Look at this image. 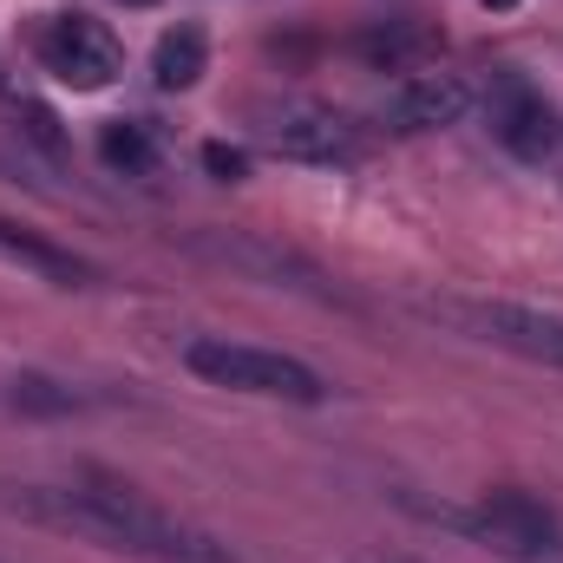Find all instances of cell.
<instances>
[{"instance_id":"1","label":"cell","mask_w":563,"mask_h":563,"mask_svg":"<svg viewBox=\"0 0 563 563\" xmlns=\"http://www.w3.org/2000/svg\"><path fill=\"white\" fill-rule=\"evenodd\" d=\"M20 518L33 525H53V531H73L99 551H119V558H151V563H236V551L223 538H210L203 525L151 505L132 485H112V478H73V485H20L7 498Z\"/></svg>"},{"instance_id":"2","label":"cell","mask_w":563,"mask_h":563,"mask_svg":"<svg viewBox=\"0 0 563 563\" xmlns=\"http://www.w3.org/2000/svg\"><path fill=\"white\" fill-rule=\"evenodd\" d=\"M184 367L210 387H230V394H256V400H288V407H321L328 400V380L276 347H250V341H230V334H190L184 341Z\"/></svg>"},{"instance_id":"3","label":"cell","mask_w":563,"mask_h":563,"mask_svg":"<svg viewBox=\"0 0 563 563\" xmlns=\"http://www.w3.org/2000/svg\"><path fill=\"white\" fill-rule=\"evenodd\" d=\"M426 321L465 334V341H492L505 354L563 367V314L551 308H525V301H478V295H413Z\"/></svg>"},{"instance_id":"4","label":"cell","mask_w":563,"mask_h":563,"mask_svg":"<svg viewBox=\"0 0 563 563\" xmlns=\"http://www.w3.org/2000/svg\"><path fill=\"white\" fill-rule=\"evenodd\" d=\"M250 139L276 157H295V164H361L367 157V139L347 112L321 106V99H301V92H282V99H263L250 106Z\"/></svg>"},{"instance_id":"5","label":"cell","mask_w":563,"mask_h":563,"mask_svg":"<svg viewBox=\"0 0 563 563\" xmlns=\"http://www.w3.org/2000/svg\"><path fill=\"white\" fill-rule=\"evenodd\" d=\"M413 511L432 518V525H452V531L478 538V544H492L498 558H511V563H558L563 558L558 511L544 498H531V492H485L478 511H439V505H413Z\"/></svg>"},{"instance_id":"6","label":"cell","mask_w":563,"mask_h":563,"mask_svg":"<svg viewBox=\"0 0 563 563\" xmlns=\"http://www.w3.org/2000/svg\"><path fill=\"white\" fill-rule=\"evenodd\" d=\"M40 66H46L59 86H73V92H106L125 59H119V40H112L99 20H86V13H53V20L40 26Z\"/></svg>"},{"instance_id":"7","label":"cell","mask_w":563,"mask_h":563,"mask_svg":"<svg viewBox=\"0 0 563 563\" xmlns=\"http://www.w3.org/2000/svg\"><path fill=\"white\" fill-rule=\"evenodd\" d=\"M485 125H492V139L505 144L518 164H544V157L558 151V112H551V99H544L525 73H498V79H492V92H485Z\"/></svg>"},{"instance_id":"8","label":"cell","mask_w":563,"mask_h":563,"mask_svg":"<svg viewBox=\"0 0 563 563\" xmlns=\"http://www.w3.org/2000/svg\"><path fill=\"white\" fill-rule=\"evenodd\" d=\"M465 112H472V86L459 73H407L380 99V119L394 132H439V125H459Z\"/></svg>"},{"instance_id":"9","label":"cell","mask_w":563,"mask_h":563,"mask_svg":"<svg viewBox=\"0 0 563 563\" xmlns=\"http://www.w3.org/2000/svg\"><path fill=\"white\" fill-rule=\"evenodd\" d=\"M197 250L210 256V263H223V269H243V276L269 282V288H308V295H321V276L295 256V250H282L269 236H223V230H203L197 236Z\"/></svg>"},{"instance_id":"10","label":"cell","mask_w":563,"mask_h":563,"mask_svg":"<svg viewBox=\"0 0 563 563\" xmlns=\"http://www.w3.org/2000/svg\"><path fill=\"white\" fill-rule=\"evenodd\" d=\"M0 263L53 282V288H86V282H92V263H79L73 250H59V243H46V236H26L20 223H0Z\"/></svg>"},{"instance_id":"11","label":"cell","mask_w":563,"mask_h":563,"mask_svg":"<svg viewBox=\"0 0 563 563\" xmlns=\"http://www.w3.org/2000/svg\"><path fill=\"white\" fill-rule=\"evenodd\" d=\"M203 66H210V40H203L197 26H170V33L157 40V53H151V73H157L164 92H190V86L203 79Z\"/></svg>"},{"instance_id":"12","label":"cell","mask_w":563,"mask_h":563,"mask_svg":"<svg viewBox=\"0 0 563 563\" xmlns=\"http://www.w3.org/2000/svg\"><path fill=\"white\" fill-rule=\"evenodd\" d=\"M99 157L112 170H125V177H144V170H157V139H151V125H139V119H112L99 132Z\"/></svg>"},{"instance_id":"13","label":"cell","mask_w":563,"mask_h":563,"mask_svg":"<svg viewBox=\"0 0 563 563\" xmlns=\"http://www.w3.org/2000/svg\"><path fill=\"white\" fill-rule=\"evenodd\" d=\"M13 112H20V119H26V139L40 144V151H53V157H59V151H66V139H59V119H53V112H46V106H33V99H20V106H13Z\"/></svg>"},{"instance_id":"14","label":"cell","mask_w":563,"mask_h":563,"mask_svg":"<svg viewBox=\"0 0 563 563\" xmlns=\"http://www.w3.org/2000/svg\"><path fill=\"white\" fill-rule=\"evenodd\" d=\"M413 46H420V40H413V33H374V40H367V46H361V53H367V59H374V66H400V59H407V53H413Z\"/></svg>"},{"instance_id":"15","label":"cell","mask_w":563,"mask_h":563,"mask_svg":"<svg viewBox=\"0 0 563 563\" xmlns=\"http://www.w3.org/2000/svg\"><path fill=\"white\" fill-rule=\"evenodd\" d=\"M203 170H210V177H223V184H236V177L250 170V157H243L236 144H203Z\"/></svg>"},{"instance_id":"16","label":"cell","mask_w":563,"mask_h":563,"mask_svg":"<svg viewBox=\"0 0 563 563\" xmlns=\"http://www.w3.org/2000/svg\"><path fill=\"white\" fill-rule=\"evenodd\" d=\"M485 7H518V0H485Z\"/></svg>"},{"instance_id":"17","label":"cell","mask_w":563,"mask_h":563,"mask_svg":"<svg viewBox=\"0 0 563 563\" xmlns=\"http://www.w3.org/2000/svg\"><path fill=\"white\" fill-rule=\"evenodd\" d=\"M125 7H151V0H125Z\"/></svg>"}]
</instances>
